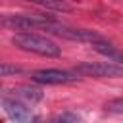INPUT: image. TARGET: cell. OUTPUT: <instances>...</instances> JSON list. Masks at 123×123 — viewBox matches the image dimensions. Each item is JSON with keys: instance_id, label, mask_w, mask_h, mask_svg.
I'll list each match as a JSON object with an SVG mask.
<instances>
[{"instance_id": "obj_1", "label": "cell", "mask_w": 123, "mask_h": 123, "mask_svg": "<svg viewBox=\"0 0 123 123\" xmlns=\"http://www.w3.org/2000/svg\"><path fill=\"white\" fill-rule=\"evenodd\" d=\"M12 44L25 52H33V54L46 56V58H56L62 54V48L54 40H50L48 37L37 35V33H15L12 37Z\"/></svg>"}, {"instance_id": "obj_2", "label": "cell", "mask_w": 123, "mask_h": 123, "mask_svg": "<svg viewBox=\"0 0 123 123\" xmlns=\"http://www.w3.org/2000/svg\"><path fill=\"white\" fill-rule=\"evenodd\" d=\"M50 17L46 15H35V13H13V15H4L2 25L15 29V31H31V29H44Z\"/></svg>"}, {"instance_id": "obj_3", "label": "cell", "mask_w": 123, "mask_h": 123, "mask_svg": "<svg viewBox=\"0 0 123 123\" xmlns=\"http://www.w3.org/2000/svg\"><path fill=\"white\" fill-rule=\"evenodd\" d=\"M75 71L86 77H121L123 65H117L111 62H81L75 67Z\"/></svg>"}, {"instance_id": "obj_4", "label": "cell", "mask_w": 123, "mask_h": 123, "mask_svg": "<svg viewBox=\"0 0 123 123\" xmlns=\"http://www.w3.org/2000/svg\"><path fill=\"white\" fill-rule=\"evenodd\" d=\"M31 79L40 85H69L77 81L75 73L65 69H38L31 75Z\"/></svg>"}, {"instance_id": "obj_5", "label": "cell", "mask_w": 123, "mask_h": 123, "mask_svg": "<svg viewBox=\"0 0 123 123\" xmlns=\"http://www.w3.org/2000/svg\"><path fill=\"white\" fill-rule=\"evenodd\" d=\"M2 108L6 111V115L13 121V123H31L33 121V111L27 108V104H23L17 98H10L4 96L2 98Z\"/></svg>"}, {"instance_id": "obj_6", "label": "cell", "mask_w": 123, "mask_h": 123, "mask_svg": "<svg viewBox=\"0 0 123 123\" xmlns=\"http://www.w3.org/2000/svg\"><path fill=\"white\" fill-rule=\"evenodd\" d=\"M92 48H94L98 54L106 56L111 63L115 62V63H121V65H123V50H119L117 46H111L110 42L100 40V42H92Z\"/></svg>"}, {"instance_id": "obj_7", "label": "cell", "mask_w": 123, "mask_h": 123, "mask_svg": "<svg viewBox=\"0 0 123 123\" xmlns=\"http://www.w3.org/2000/svg\"><path fill=\"white\" fill-rule=\"evenodd\" d=\"M13 98H23L25 102H38L40 98H42V92L38 90V88H33V86H17V88H13Z\"/></svg>"}, {"instance_id": "obj_8", "label": "cell", "mask_w": 123, "mask_h": 123, "mask_svg": "<svg viewBox=\"0 0 123 123\" xmlns=\"http://www.w3.org/2000/svg\"><path fill=\"white\" fill-rule=\"evenodd\" d=\"M104 108H106V111H110V113H119V115H123V96L106 102Z\"/></svg>"}, {"instance_id": "obj_9", "label": "cell", "mask_w": 123, "mask_h": 123, "mask_svg": "<svg viewBox=\"0 0 123 123\" xmlns=\"http://www.w3.org/2000/svg\"><path fill=\"white\" fill-rule=\"evenodd\" d=\"M35 4H38V6L46 8V10H58V12H67V10H71V6L65 4V2H40V0H37Z\"/></svg>"}, {"instance_id": "obj_10", "label": "cell", "mask_w": 123, "mask_h": 123, "mask_svg": "<svg viewBox=\"0 0 123 123\" xmlns=\"http://www.w3.org/2000/svg\"><path fill=\"white\" fill-rule=\"evenodd\" d=\"M56 123H83V119H81L77 113L65 111V113H62V115L56 117Z\"/></svg>"}, {"instance_id": "obj_11", "label": "cell", "mask_w": 123, "mask_h": 123, "mask_svg": "<svg viewBox=\"0 0 123 123\" xmlns=\"http://www.w3.org/2000/svg\"><path fill=\"white\" fill-rule=\"evenodd\" d=\"M0 73H2L4 77H8L10 73H19V67H15V65H10V63L2 62V65H0Z\"/></svg>"}]
</instances>
